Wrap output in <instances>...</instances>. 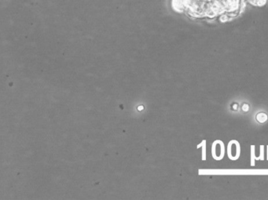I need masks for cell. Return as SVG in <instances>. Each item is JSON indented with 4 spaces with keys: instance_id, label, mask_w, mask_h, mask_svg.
<instances>
[{
    "instance_id": "1",
    "label": "cell",
    "mask_w": 268,
    "mask_h": 200,
    "mask_svg": "<svg viewBox=\"0 0 268 200\" xmlns=\"http://www.w3.org/2000/svg\"><path fill=\"white\" fill-rule=\"evenodd\" d=\"M246 0H180V7L196 18L236 17L245 7Z\"/></svg>"
},
{
    "instance_id": "2",
    "label": "cell",
    "mask_w": 268,
    "mask_h": 200,
    "mask_svg": "<svg viewBox=\"0 0 268 200\" xmlns=\"http://www.w3.org/2000/svg\"><path fill=\"white\" fill-rule=\"evenodd\" d=\"M267 0H249L252 6H262L266 3Z\"/></svg>"
}]
</instances>
